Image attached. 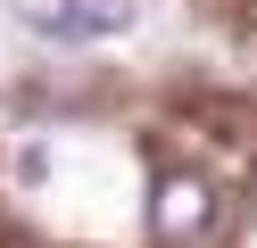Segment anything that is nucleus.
Returning <instances> with one entry per match:
<instances>
[{
	"instance_id": "3",
	"label": "nucleus",
	"mask_w": 257,
	"mask_h": 248,
	"mask_svg": "<svg viewBox=\"0 0 257 248\" xmlns=\"http://www.w3.org/2000/svg\"><path fill=\"white\" fill-rule=\"evenodd\" d=\"M17 182H25V190H42V182H50V149H17Z\"/></svg>"
},
{
	"instance_id": "1",
	"label": "nucleus",
	"mask_w": 257,
	"mask_h": 248,
	"mask_svg": "<svg viewBox=\"0 0 257 248\" xmlns=\"http://www.w3.org/2000/svg\"><path fill=\"white\" fill-rule=\"evenodd\" d=\"M133 17H141V0H67L42 25L67 33V42H116V33H133Z\"/></svg>"
},
{
	"instance_id": "2",
	"label": "nucleus",
	"mask_w": 257,
	"mask_h": 248,
	"mask_svg": "<svg viewBox=\"0 0 257 248\" xmlns=\"http://www.w3.org/2000/svg\"><path fill=\"white\" fill-rule=\"evenodd\" d=\"M207 207H216V198H207L199 174H166L158 182V240H191V231L207 223Z\"/></svg>"
}]
</instances>
